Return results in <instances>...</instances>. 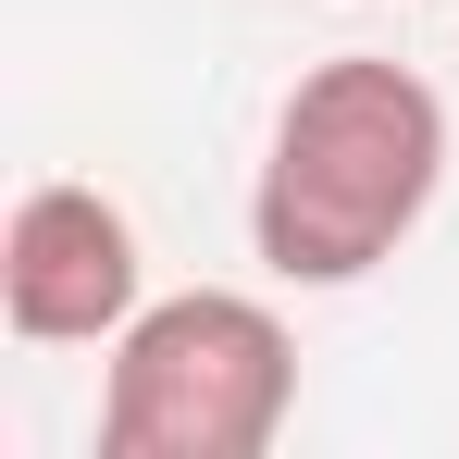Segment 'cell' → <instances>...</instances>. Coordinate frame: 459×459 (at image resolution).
I'll return each instance as SVG.
<instances>
[{
  "label": "cell",
  "instance_id": "6da1fadb",
  "mask_svg": "<svg viewBox=\"0 0 459 459\" xmlns=\"http://www.w3.org/2000/svg\"><path fill=\"white\" fill-rule=\"evenodd\" d=\"M447 186V100L385 63V50H335L286 87L273 150L248 186V248L273 286H360L397 261Z\"/></svg>",
  "mask_w": 459,
  "mask_h": 459
},
{
  "label": "cell",
  "instance_id": "7a4b0ae2",
  "mask_svg": "<svg viewBox=\"0 0 459 459\" xmlns=\"http://www.w3.org/2000/svg\"><path fill=\"white\" fill-rule=\"evenodd\" d=\"M299 410V335L248 286L150 299L100 373V459H261Z\"/></svg>",
  "mask_w": 459,
  "mask_h": 459
},
{
  "label": "cell",
  "instance_id": "3957f363",
  "mask_svg": "<svg viewBox=\"0 0 459 459\" xmlns=\"http://www.w3.org/2000/svg\"><path fill=\"white\" fill-rule=\"evenodd\" d=\"M150 310V248L125 224V199H100L75 174L25 186L0 224V323L25 348H112Z\"/></svg>",
  "mask_w": 459,
  "mask_h": 459
}]
</instances>
